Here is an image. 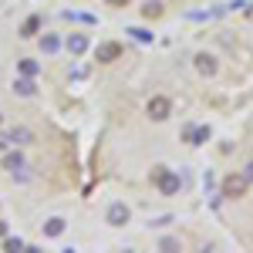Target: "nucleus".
I'll return each mask as SVG.
<instances>
[{"mask_svg":"<svg viewBox=\"0 0 253 253\" xmlns=\"http://www.w3.org/2000/svg\"><path fill=\"white\" fill-rule=\"evenodd\" d=\"M152 182L159 186V193H162V196H175L179 189H182L179 175H175L172 169H166V166H156V169H152Z\"/></svg>","mask_w":253,"mask_h":253,"instance_id":"1","label":"nucleus"},{"mask_svg":"<svg viewBox=\"0 0 253 253\" xmlns=\"http://www.w3.org/2000/svg\"><path fill=\"white\" fill-rule=\"evenodd\" d=\"M128 219H132V210H128L125 203H112L108 213H105V223H108V226H125Z\"/></svg>","mask_w":253,"mask_h":253,"instance_id":"2","label":"nucleus"},{"mask_svg":"<svg viewBox=\"0 0 253 253\" xmlns=\"http://www.w3.org/2000/svg\"><path fill=\"white\" fill-rule=\"evenodd\" d=\"M247 186H250V179H247V175H230V179L223 182V196H226V199H236Z\"/></svg>","mask_w":253,"mask_h":253,"instance_id":"3","label":"nucleus"},{"mask_svg":"<svg viewBox=\"0 0 253 253\" xmlns=\"http://www.w3.org/2000/svg\"><path fill=\"white\" fill-rule=\"evenodd\" d=\"M169 112H172V101H169V98L156 95L152 101H149V115L156 118V122H162V118H169Z\"/></svg>","mask_w":253,"mask_h":253,"instance_id":"4","label":"nucleus"},{"mask_svg":"<svg viewBox=\"0 0 253 253\" xmlns=\"http://www.w3.org/2000/svg\"><path fill=\"white\" fill-rule=\"evenodd\" d=\"M7 138H10V145H31V142H34V132L24 128V125H14V128L7 132Z\"/></svg>","mask_w":253,"mask_h":253,"instance_id":"5","label":"nucleus"},{"mask_svg":"<svg viewBox=\"0 0 253 253\" xmlns=\"http://www.w3.org/2000/svg\"><path fill=\"white\" fill-rule=\"evenodd\" d=\"M206 138H210V128H206V125H189V128H186V142H189V145H203Z\"/></svg>","mask_w":253,"mask_h":253,"instance_id":"6","label":"nucleus"},{"mask_svg":"<svg viewBox=\"0 0 253 253\" xmlns=\"http://www.w3.org/2000/svg\"><path fill=\"white\" fill-rule=\"evenodd\" d=\"M196 71L199 75H216V58L213 54H196Z\"/></svg>","mask_w":253,"mask_h":253,"instance_id":"7","label":"nucleus"},{"mask_svg":"<svg viewBox=\"0 0 253 253\" xmlns=\"http://www.w3.org/2000/svg\"><path fill=\"white\" fill-rule=\"evenodd\" d=\"M41 51H44V54H58L61 51V38L58 34H44V38H41Z\"/></svg>","mask_w":253,"mask_h":253,"instance_id":"8","label":"nucleus"},{"mask_svg":"<svg viewBox=\"0 0 253 253\" xmlns=\"http://www.w3.org/2000/svg\"><path fill=\"white\" fill-rule=\"evenodd\" d=\"M68 51H71V54H84V51H88V38H84V34H71V38H68Z\"/></svg>","mask_w":253,"mask_h":253,"instance_id":"9","label":"nucleus"},{"mask_svg":"<svg viewBox=\"0 0 253 253\" xmlns=\"http://www.w3.org/2000/svg\"><path fill=\"white\" fill-rule=\"evenodd\" d=\"M14 91H17V95H24V98H31L34 91H38V88H34V81H31L27 75H24V78H17V81H14Z\"/></svg>","mask_w":253,"mask_h":253,"instance_id":"10","label":"nucleus"},{"mask_svg":"<svg viewBox=\"0 0 253 253\" xmlns=\"http://www.w3.org/2000/svg\"><path fill=\"white\" fill-rule=\"evenodd\" d=\"M64 233V219L61 216H51L47 223H44V236H61Z\"/></svg>","mask_w":253,"mask_h":253,"instance_id":"11","label":"nucleus"},{"mask_svg":"<svg viewBox=\"0 0 253 253\" xmlns=\"http://www.w3.org/2000/svg\"><path fill=\"white\" fill-rule=\"evenodd\" d=\"M118 54H122L118 44H101V47H98V61H115Z\"/></svg>","mask_w":253,"mask_h":253,"instance_id":"12","label":"nucleus"},{"mask_svg":"<svg viewBox=\"0 0 253 253\" xmlns=\"http://www.w3.org/2000/svg\"><path fill=\"white\" fill-rule=\"evenodd\" d=\"M3 169H7V172H20V169H24V156H20V152H10V156L3 159Z\"/></svg>","mask_w":253,"mask_h":253,"instance_id":"13","label":"nucleus"},{"mask_svg":"<svg viewBox=\"0 0 253 253\" xmlns=\"http://www.w3.org/2000/svg\"><path fill=\"white\" fill-rule=\"evenodd\" d=\"M38 27H41L38 14H34V17H27V20H24V27H20V38H34V34H38Z\"/></svg>","mask_w":253,"mask_h":253,"instance_id":"14","label":"nucleus"},{"mask_svg":"<svg viewBox=\"0 0 253 253\" xmlns=\"http://www.w3.org/2000/svg\"><path fill=\"white\" fill-rule=\"evenodd\" d=\"M17 68H20V75H27V78H34V75L41 71V68H38V61H31V58H24V61L17 64Z\"/></svg>","mask_w":253,"mask_h":253,"instance_id":"15","label":"nucleus"},{"mask_svg":"<svg viewBox=\"0 0 253 253\" xmlns=\"http://www.w3.org/2000/svg\"><path fill=\"white\" fill-rule=\"evenodd\" d=\"M3 247H7V250H24V240H20V236H7Z\"/></svg>","mask_w":253,"mask_h":253,"instance_id":"16","label":"nucleus"},{"mask_svg":"<svg viewBox=\"0 0 253 253\" xmlns=\"http://www.w3.org/2000/svg\"><path fill=\"white\" fill-rule=\"evenodd\" d=\"M128 34H132L135 41H152V34H149V31H142V27H128Z\"/></svg>","mask_w":253,"mask_h":253,"instance_id":"17","label":"nucleus"},{"mask_svg":"<svg viewBox=\"0 0 253 253\" xmlns=\"http://www.w3.org/2000/svg\"><path fill=\"white\" fill-rule=\"evenodd\" d=\"M159 10H162V7H159L156 0H149V3H145V7H142V14H145V17H156Z\"/></svg>","mask_w":253,"mask_h":253,"instance_id":"18","label":"nucleus"},{"mask_svg":"<svg viewBox=\"0 0 253 253\" xmlns=\"http://www.w3.org/2000/svg\"><path fill=\"white\" fill-rule=\"evenodd\" d=\"M172 223V216H156V219H149V226H169Z\"/></svg>","mask_w":253,"mask_h":253,"instance_id":"19","label":"nucleus"},{"mask_svg":"<svg viewBox=\"0 0 253 253\" xmlns=\"http://www.w3.org/2000/svg\"><path fill=\"white\" fill-rule=\"evenodd\" d=\"M10 145V138H7V132H0V149H7Z\"/></svg>","mask_w":253,"mask_h":253,"instance_id":"20","label":"nucleus"},{"mask_svg":"<svg viewBox=\"0 0 253 253\" xmlns=\"http://www.w3.org/2000/svg\"><path fill=\"white\" fill-rule=\"evenodd\" d=\"M243 175H247V179H250V182H253V162H250V166H247V172H243Z\"/></svg>","mask_w":253,"mask_h":253,"instance_id":"21","label":"nucleus"},{"mask_svg":"<svg viewBox=\"0 0 253 253\" xmlns=\"http://www.w3.org/2000/svg\"><path fill=\"white\" fill-rule=\"evenodd\" d=\"M108 3H125V0H108Z\"/></svg>","mask_w":253,"mask_h":253,"instance_id":"22","label":"nucleus"}]
</instances>
